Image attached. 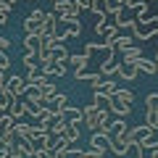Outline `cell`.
Masks as SVG:
<instances>
[{
    "label": "cell",
    "instance_id": "obj_14",
    "mask_svg": "<svg viewBox=\"0 0 158 158\" xmlns=\"http://www.w3.org/2000/svg\"><path fill=\"white\" fill-rule=\"evenodd\" d=\"M48 108H50V111L56 113V116H61V113H63V111H66V108H69V98L63 95V92H58V95L53 98L50 103H48Z\"/></svg>",
    "mask_w": 158,
    "mask_h": 158
},
{
    "label": "cell",
    "instance_id": "obj_9",
    "mask_svg": "<svg viewBox=\"0 0 158 158\" xmlns=\"http://www.w3.org/2000/svg\"><path fill=\"white\" fill-rule=\"evenodd\" d=\"M137 74H140L137 63H124V61H121V66H118L116 77H118V79H124V82H135V79H137Z\"/></svg>",
    "mask_w": 158,
    "mask_h": 158
},
{
    "label": "cell",
    "instance_id": "obj_46",
    "mask_svg": "<svg viewBox=\"0 0 158 158\" xmlns=\"http://www.w3.org/2000/svg\"><path fill=\"white\" fill-rule=\"evenodd\" d=\"M156 63H158V50H156Z\"/></svg>",
    "mask_w": 158,
    "mask_h": 158
},
{
    "label": "cell",
    "instance_id": "obj_15",
    "mask_svg": "<svg viewBox=\"0 0 158 158\" xmlns=\"http://www.w3.org/2000/svg\"><path fill=\"white\" fill-rule=\"evenodd\" d=\"M50 50H53V61H56V63H69V58H71V53L66 50V45H63V42H61V45H58V42H53Z\"/></svg>",
    "mask_w": 158,
    "mask_h": 158
},
{
    "label": "cell",
    "instance_id": "obj_38",
    "mask_svg": "<svg viewBox=\"0 0 158 158\" xmlns=\"http://www.w3.org/2000/svg\"><path fill=\"white\" fill-rule=\"evenodd\" d=\"M11 69V58H8V53L0 50V71H8Z\"/></svg>",
    "mask_w": 158,
    "mask_h": 158
},
{
    "label": "cell",
    "instance_id": "obj_16",
    "mask_svg": "<svg viewBox=\"0 0 158 158\" xmlns=\"http://www.w3.org/2000/svg\"><path fill=\"white\" fill-rule=\"evenodd\" d=\"M137 69H140L142 74H148V77L158 74V63H156V58H145V56H142L140 61H137Z\"/></svg>",
    "mask_w": 158,
    "mask_h": 158
},
{
    "label": "cell",
    "instance_id": "obj_26",
    "mask_svg": "<svg viewBox=\"0 0 158 158\" xmlns=\"http://www.w3.org/2000/svg\"><path fill=\"white\" fill-rule=\"evenodd\" d=\"M113 48H116V50H121V53L129 50V48H135V37H132V34H129V37H121V34H118V37H116V45H113Z\"/></svg>",
    "mask_w": 158,
    "mask_h": 158
},
{
    "label": "cell",
    "instance_id": "obj_45",
    "mask_svg": "<svg viewBox=\"0 0 158 158\" xmlns=\"http://www.w3.org/2000/svg\"><path fill=\"white\" fill-rule=\"evenodd\" d=\"M16 3H19V0H8V6H16Z\"/></svg>",
    "mask_w": 158,
    "mask_h": 158
},
{
    "label": "cell",
    "instance_id": "obj_13",
    "mask_svg": "<svg viewBox=\"0 0 158 158\" xmlns=\"http://www.w3.org/2000/svg\"><path fill=\"white\" fill-rule=\"evenodd\" d=\"M87 63H90V58H87L85 53H71V58H69V66L74 69V74L87 71Z\"/></svg>",
    "mask_w": 158,
    "mask_h": 158
},
{
    "label": "cell",
    "instance_id": "obj_42",
    "mask_svg": "<svg viewBox=\"0 0 158 158\" xmlns=\"http://www.w3.org/2000/svg\"><path fill=\"white\" fill-rule=\"evenodd\" d=\"M8 48H11V40H8L6 34H0V50H3V53H8Z\"/></svg>",
    "mask_w": 158,
    "mask_h": 158
},
{
    "label": "cell",
    "instance_id": "obj_17",
    "mask_svg": "<svg viewBox=\"0 0 158 158\" xmlns=\"http://www.w3.org/2000/svg\"><path fill=\"white\" fill-rule=\"evenodd\" d=\"M61 118H66L69 124H79V121H85V108H66Z\"/></svg>",
    "mask_w": 158,
    "mask_h": 158
},
{
    "label": "cell",
    "instance_id": "obj_8",
    "mask_svg": "<svg viewBox=\"0 0 158 158\" xmlns=\"http://www.w3.org/2000/svg\"><path fill=\"white\" fill-rule=\"evenodd\" d=\"M111 150L116 153L118 158H124L127 153L132 150V140L129 137H111Z\"/></svg>",
    "mask_w": 158,
    "mask_h": 158
},
{
    "label": "cell",
    "instance_id": "obj_31",
    "mask_svg": "<svg viewBox=\"0 0 158 158\" xmlns=\"http://www.w3.org/2000/svg\"><path fill=\"white\" fill-rule=\"evenodd\" d=\"M79 34H82V24H69V29L66 32H63V40H74V37H79Z\"/></svg>",
    "mask_w": 158,
    "mask_h": 158
},
{
    "label": "cell",
    "instance_id": "obj_18",
    "mask_svg": "<svg viewBox=\"0 0 158 158\" xmlns=\"http://www.w3.org/2000/svg\"><path fill=\"white\" fill-rule=\"evenodd\" d=\"M127 135H129V127H127V121L116 116V118L111 121V137H127Z\"/></svg>",
    "mask_w": 158,
    "mask_h": 158
},
{
    "label": "cell",
    "instance_id": "obj_30",
    "mask_svg": "<svg viewBox=\"0 0 158 158\" xmlns=\"http://www.w3.org/2000/svg\"><path fill=\"white\" fill-rule=\"evenodd\" d=\"M145 124L150 127V129H158V111H156V108H148V113H145Z\"/></svg>",
    "mask_w": 158,
    "mask_h": 158
},
{
    "label": "cell",
    "instance_id": "obj_32",
    "mask_svg": "<svg viewBox=\"0 0 158 158\" xmlns=\"http://www.w3.org/2000/svg\"><path fill=\"white\" fill-rule=\"evenodd\" d=\"M21 63H24V66H27V69H37L40 66V61H37V53H24V58H21Z\"/></svg>",
    "mask_w": 158,
    "mask_h": 158
},
{
    "label": "cell",
    "instance_id": "obj_37",
    "mask_svg": "<svg viewBox=\"0 0 158 158\" xmlns=\"http://www.w3.org/2000/svg\"><path fill=\"white\" fill-rule=\"evenodd\" d=\"M24 98H27V100H42V90H40V87H29ZM42 103H45V100H42Z\"/></svg>",
    "mask_w": 158,
    "mask_h": 158
},
{
    "label": "cell",
    "instance_id": "obj_10",
    "mask_svg": "<svg viewBox=\"0 0 158 158\" xmlns=\"http://www.w3.org/2000/svg\"><path fill=\"white\" fill-rule=\"evenodd\" d=\"M90 148H92V150H103V153H106L108 148H111V137L103 135V132H92V135H90Z\"/></svg>",
    "mask_w": 158,
    "mask_h": 158
},
{
    "label": "cell",
    "instance_id": "obj_5",
    "mask_svg": "<svg viewBox=\"0 0 158 158\" xmlns=\"http://www.w3.org/2000/svg\"><path fill=\"white\" fill-rule=\"evenodd\" d=\"M6 90L11 92L13 98H24V95H27V90H29V85H27V79H24V77H16V74H13V77H8Z\"/></svg>",
    "mask_w": 158,
    "mask_h": 158
},
{
    "label": "cell",
    "instance_id": "obj_3",
    "mask_svg": "<svg viewBox=\"0 0 158 158\" xmlns=\"http://www.w3.org/2000/svg\"><path fill=\"white\" fill-rule=\"evenodd\" d=\"M53 13H58V19L66 24H77L79 21V8L74 6L71 0H58V3H53Z\"/></svg>",
    "mask_w": 158,
    "mask_h": 158
},
{
    "label": "cell",
    "instance_id": "obj_43",
    "mask_svg": "<svg viewBox=\"0 0 158 158\" xmlns=\"http://www.w3.org/2000/svg\"><path fill=\"white\" fill-rule=\"evenodd\" d=\"M142 0H124V8H129V11H137V6H140Z\"/></svg>",
    "mask_w": 158,
    "mask_h": 158
},
{
    "label": "cell",
    "instance_id": "obj_1",
    "mask_svg": "<svg viewBox=\"0 0 158 158\" xmlns=\"http://www.w3.org/2000/svg\"><path fill=\"white\" fill-rule=\"evenodd\" d=\"M111 116H113V113L108 111V108H100V106L92 103V106L85 108V121H82V124H85L90 132H98L100 127H111V121H113Z\"/></svg>",
    "mask_w": 158,
    "mask_h": 158
},
{
    "label": "cell",
    "instance_id": "obj_35",
    "mask_svg": "<svg viewBox=\"0 0 158 158\" xmlns=\"http://www.w3.org/2000/svg\"><path fill=\"white\" fill-rule=\"evenodd\" d=\"M32 127H34V135L50 132V124H48V121H40V118H32Z\"/></svg>",
    "mask_w": 158,
    "mask_h": 158
},
{
    "label": "cell",
    "instance_id": "obj_22",
    "mask_svg": "<svg viewBox=\"0 0 158 158\" xmlns=\"http://www.w3.org/2000/svg\"><path fill=\"white\" fill-rule=\"evenodd\" d=\"M8 113H11L16 121H21V118L27 116V108H24V98H16V100L11 103V108H8Z\"/></svg>",
    "mask_w": 158,
    "mask_h": 158
},
{
    "label": "cell",
    "instance_id": "obj_29",
    "mask_svg": "<svg viewBox=\"0 0 158 158\" xmlns=\"http://www.w3.org/2000/svg\"><path fill=\"white\" fill-rule=\"evenodd\" d=\"M113 98H118V100H124V103H129V106H132V100H135V92H132V90H127V87H118Z\"/></svg>",
    "mask_w": 158,
    "mask_h": 158
},
{
    "label": "cell",
    "instance_id": "obj_47",
    "mask_svg": "<svg viewBox=\"0 0 158 158\" xmlns=\"http://www.w3.org/2000/svg\"><path fill=\"white\" fill-rule=\"evenodd\" d=\"M148 3H156V0H148Z\"/></svg>",
    "mask_w": 158,
    "mask_h": 158
},
{
    "label": "cell",
    "instance_id": "obj_34",
    "mask_svg": "<svg viewBox=\"0 0 158 158\" xmlns=\"http://www.w3.org/2000/svg\"><path fill=\"white\" fill-rule=\"evenodd\" d=\"M11 8H13V6H8V0L3 3V6H0V27H6V24H8V16H11Z\"/></svg>",
    "mask_w": 158,
    "mask_h": 158
},
{
    "label": "cell",
    "instance_id": "obj_24",
    "mask_svg": "<svg viewBox=\"0 0 158 158\" xmlns=\"http://www.w3.org/2000/svg\"><path fill=\"white\" fill-rule=\"evenodd\" d=\"M66 129H69V121H66V118H61V116H58L56 121L50 124V135H53V137H61V135H66Z\"/></svg>",
    "mask_w": 158,
    "mask_h": 158
},
{
    "label": "cell",
    "instance_id": "obj_39",
    "mask_svg": "<svg viewBox=\"0 0 158 158\" xmlns=\"http://www.w3.org/2000/svg\"><path fill=\"white\" fill-rule=\"evenodd\" d=\"M106 21H108V13H98V21H95V34L100 32L103 27H106Z\"/></svg>",
    "mask_w": 158,
    "mask_h": 158
},
{
    "label": "cell",
    "instance_id": "obj_2",
    "mask_svg": "<svg viewBox=\"0 0 158 158\" xmlns=\"http://www.w3.org/2000/svg\"><path fill=\"white\" fill-rule=\"evenodd\" d=\"M132 37H140V40H150L158 34V16H148V19H140L135 21V27L129 29Z\"/></svg>",
    "mask_w": 158,
    "mask_h": 158
},
{
    "label": "cell",
    "instance_id": "obj_21",
    "mask_svg": "<svg viewBox=\"0 0 158 158\" xmlns=\"http://www.w3.org/2000/svg\"><path fill=\"white\" fill-rule=\"evenodd\" d=\"M24 108H27V113L32 118H37L40 113L45 111V103H42V100H27V98H24Z\"/></svg>",
    "mask_w": 158,
    "mask_h": 158
},
{
    "label": "cell",
    "instance_id": "obj_28",
    "mask_svg": "<svg viewBox=\"0 0 158 158\" xmlns=\"http://www.w3.org/2000/svg\"><path fill=\"white\" fill-rule=\"evenodd\" d=\"M40 90H42V100H45V106H48V103H50L53 98L58 95V92H56V85H53V82H48V85H42Z\"/></svg>",
    "mask_w": 158,
    "mask_h": 158
},
{
    "label": "cell",
    "instance_id": "obj_12",
    "mask_svg": "<svg viewBox=\"0 0 158 158\" xmlns=\"http://www.w3.org/2000/svg\"><path fill=\"white\" fill-rule=\"evenodd\" d=\"M118 66H121V61H118V58H116V53H113V56H108L106 61L100 63V74H103V77H116Z\"/></svg>",
    "mask_w": 158,
    "mask_h": 158
},
{
    "label": "cell",
    "instance_id": "obj_11",
    "mask_svg": "<svg viewBox=\"0 0 158 158\" xmlns=\"http://www.w3.org/2000/svg\"><path fill=\"white\" fill-rule=\"evenodd\" d=\"M27 85L29 87H42V85H48L50 82V77H45L42 71H37V69H27Z\"/></svg>",
    "mask_w": 158,
    "mask_h": 158
},
{
    "label": "cell",
    "instance_id": "obj_48",
    "mask_svg": "<svg viewBox=\"0 0 158 158\" xmlns=\"http://www.w3.org/2000/svg\"><path fill=\"white\" fill-rule=\"evenodd\" d=\"M53 3H58V0H53Z\"/></svg>",
    "mask_w": 158,
    "mask_h": 158
},
{
    "label": "cell",
    "instance_id": "obj_7",
    "mask_svg": "<svg viewBox=\"0 0 158 158\" xmlns=\"http://www.w3.org/2000/svg\"><path fill=\"white\" fill-rule=\"evenodd\" d=\"M108 111H111L113 116H118V118H127L132 113V106L124 103V100H118V98H111V100H108Z\"/></svg>",
    "mask_w": 158,
    "mask_h": 158
},
{
    "label": "cell",
    "instance_id": "obj_6",
    "mask_svg": "<svg viewBox=\"0 0 158 158\" xmlns=\"http://www.w3.org/2000/svg\"><path fill=\"white\" fill-rule=\"evenodd\" d=\"M153 132H156V129H150L148 124H137V127H132V129H129V135H127V137H129L132 142H145V140H153Z\"/></svg>",
    "mask_w": 158,
    "mask_h": 158
},
{
    "label": "cell",
    "instance_id": "obj_40",
    "mask_svg": "<svg viewBox=\"0 0 158 158\" xmlns=\"http://www.w3.org/2000/svg\"><path fill=\"white\" fill-rule=\"evenodd\" d=\"M74 6L79 11H92V0H74Z\"/></svg>",
    "mask_w": 158,
    "mask_h": 158
},
{
    "label": "cell",
    "instance_id": "obj_44",
    "mask_svg": "<svg viewBox=\"0 0 158 158\" xmlns=\"http://www.w3.org/2000/svg\"><path fill=\"white\" fill-rule=\"evenodd\" d=\"M34 158H56V156H53V150H37Z\"/></svg>",
    "mask_w": 158,
    "mask_h": 158
},
{
    "label": "cell",
    "instance_id": "obj_20",
    "mask_svg": "<svg viewBox=\"0 0 158 158\" xmlns=\"http://www.w3.org/2000/svg\"><path fill=\"white\" fill-rule=\"evenodd\" d=\"M24 48L29 53H40V48H42V34H27L24 37Z\"/></svg>",
    "mask_w": 158,
    "mask_h": 158
},
{
    "label": "cell",
    "instance_id": "obj_25",
    "mask_svg": "<svg viewBox=\"0 0 158 158\" xmlns=\"http://www.w3.org/2000/svg\"><path fill=\"white\" fill-rule=\"evenodd\" d=\"M140 58H142V50H140V48H129V50L121 53V61H124V63H137Z\"/></svg>",
    "mask_w": 158,
    "mask_h": 158
},
{
    "label": "cell",
    "instance_id": "obj_27",
    "mask_svg": "<svg viewBox=\"0 0 158 158\" xmlns=\"http://www.w3.org/2000/svg\"><path fill=\"white\" fill-rule=\"evenodd\" d=\"M16 132L27 140H34V127L32 124H24V121H16Z\"/></svg>",
    "mask_w": 158,
    "mask_h": 158
},
{
    "label": "cell",
    "instance_id": "obj_19",
    "mask_svg": "<svg viewBox=\"0 0 158 158\" xmlns=\"http://www.w3.org/2000/svg\"><path fill=\"white\" fill-rule=\"evenodd\" d=\"M56 27H58V13H48L45 24H42V34H45V37H58Z\"/></svg>",
    "mask_w": 158,
    "mask_h": 158
},
{
    "label": "cell",
    "instance_id": "obj_4",
    "mask_svg": "<svg viewBox=\"0 0 158 158\" xmlns=\"http://www.w3.org/2000/svg\"><path fill=\"white\" fill-rule=\"evenodd\" d=\"M92 90H95V98H106V100H111V98L116 95L118 85L113 82L111 77H103V82H100V85H92Z\"/></svg>",
    "mask_w": 158,
    "mask_h": 158
},
{
    "label": "cell",
    "instance_id": "obj_49",
    "mask_svg": "<svg viewBox=\"0 0 158 158\" xmlns=\"http://www.w3.org/2000/svg\"><path fill=\"white\" fill-rule=\"evenodd\" d=\"M32 3H34V0H32Z\"/></svg>",
    "mask_w": 158,
    "mask_h": 158
},
{
    "label": "cell",
    "instance_id": "obj_23",
    "mask_svg": "<svg viewBox=\"0 0 158 158\" xmlns=\"http://www.w3.org/2000/svg\"><path fill=\"white\" fill-rule=\"evenodd\" d=\"M13 127H16V118H13L11 113H0V135L6 137L8 132L13 129Z\"/></svg>",
    "mask_w": 158,
    "mask_h": 158
},
{
    "label": "cell",
    "instance_id": "obj_36",
    "mask_svg": "<svg viewBox=\"0 0 158 158\" xmlns=\"http://www.w3.org/2000/svg\"><path fill=\"white\" fill-rule=\"evenodd\" d=\"M92 13H108V0H92Z\"/></svg>",
    "mask_w": 158,
    "mask_h": 158
},
{
    "label": "cell",
    "instance_id": "obj_33",
    "mask_svg": "<svg viewBox=\"0 0 158 158\" xmlns=\"http://www.w3.org/2000/svg\"><path fill=\"white\" fill-rule=\"evenodd\" d=\"M66 137H69V142H79V137H82V129H79V124H69Z\"/></svg>",
    "mask_w": 158,
    "mask_h": 158
},
{
    "label": "cell",
    "instance_id": "obj_41",
    "mask_svg": "<svg viewBox=\"0 0 158 158\" xmlns=\"http://www.w3.org/2000/svg\"><path fill=\"white\" fill-rule=\"evenodd\" d=\"M145 106H148V108H156V106H158V92H150V95L145 98Z\"/></svg>",
    "mask_w": 158,
    "mask_h": 158
}]
</instances>
